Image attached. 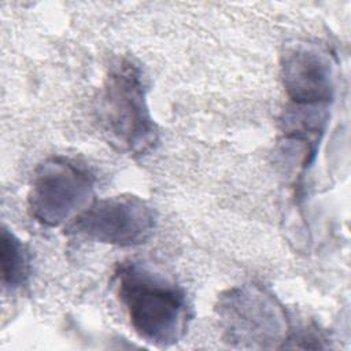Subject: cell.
Returning a JSON list of instances; mask_svg holds the SVG:
<instances>
[{
    "label": "cell",
    "mask_w": 351,
    "mask_h": 351,
    "mask_svg": "<svg viewBox=\"0 0 351 351\" xmlns=\"http://www.w3.org/2000/svg\"><path fill=\"white\" fill-rule=\"evenodd\" d=\"M114 281L130 325L143 340L169 347L185 336L192 311L181 287L137 262L119 265Z\"/></svg>",
    "instance_id": "1"
},
{
    "label": "cell",
    "mask_w": 351,
    "mask_h": 351,
    "mask_svg": "<svg viewBox=\"0 0 351 351\" xmlns=\"http://www.w3.org/2000/svg\"><path fill=\"white\" fill-rule=\"evenodd\" d=\"M95 117L108 144L121 154L143 156L158 143L159 132L147 103L143 73L130 59H118L108 67Z\"/></svg>",
    "instance_id": "2"
},
{
    "label": "cell",
    "mask_w": 351,
    "mask_h": 351,
    "mask_svg": "<svg viewBox=\"0 0 351 351\" xmlns=\"http://www.w3.org/2000/svg\"><path fill=\"white\" fill-rule=\"evenodd\" d=\"M215 311L226 343L240 348H284L291 335L282 304L259 285L228 289Z\"/></svg>",
    "instance_id": "3"
},
{
    "label": "cell",
    "mask_w": 351,
    "mask_h": 351,
    "mask_svg": "<svg viewBox=\"0 0 351 351\" xmlns=\"http://www.w3.org/2000/svg\"><path fill=\"white\" fill-rule=\"evenodd\" d=\"M93 174L73 159L52 156L33 174L27 208L34 221L56 228L69 225L95 200Z\"/></svg>",
    "instance_id": "4"
},
{
    "label": "cell",
    "mask_w": 351,
    "mask_h": 351,
    "mask_svg": "<svg viewBox=\"0 0 351 351\" xmlns=\"http://www.w3.org/2000/svg\"><path fill=\"white\" fill-rule=\"evenodd\" d=\"M155 225L154 208L144 199L123 193L93 200L66 230L103 244L136 247L151 239Z\"/></svg>",
    "instance_id": "5"
},
{
    "label": "cell",
    "mask_w": 351,
    "mask_h": 351,
    "mask_svg": "<svg viewBox=\"0 0 351 351\" xmlns=\"http://www.w3.org/2000/svg\"><path fill=\"white\" fill-rule=\"evenodd\" d=\"M281 75L295 107H325L333 100L335 70L328 52L311 44H296L282 55Z\"/></svg>",
    "instance_id": "6"
},
{
    "label": "cell",
    "mask_w": 351,
    "mask_h": 351,
    "mask_svg": "<svg viewBox=\"0 0 351 351\" xmlns=\"http://www.w3.org/2000/svg\"><path fill=\"white\" fill-rule=\"evenodd\" d=\"M1 280L4 287L16 289L25 285L30 273V255L21 239L5 226L1 228Z\"/></svg>",
    "instance_id": "7"
}]
</instances>
